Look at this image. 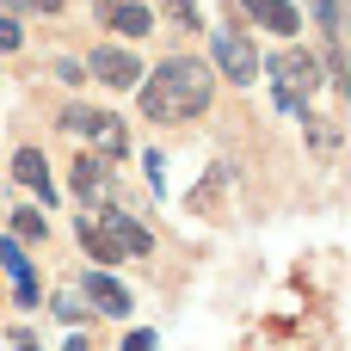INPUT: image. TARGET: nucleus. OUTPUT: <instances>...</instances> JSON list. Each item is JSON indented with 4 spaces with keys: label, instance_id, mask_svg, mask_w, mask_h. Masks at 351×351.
<instances>
[{
    "label": "nucleus",
    "instance_id": "f257e3e1",
    "mask_svg": "<svg viewBox=\"0 0 351 351\" xmlns=\"http://www.w3.org/2000/svg\"><path fill=\"white\" fill-rule=\"evenodd\" d=\"M210 93H216V74L197 56H167L142 80V117H154V123H191V117L210 111Z\"/></svg>",
    "mask_w": 351,
    "mask_h": 351
},
{
    "label": "nucleus",
    "instance_id": "f03ea898",
    "mask_svg": "<svg viewBox=\"0 0 351 351\" xmlns=\"http://www.w3.org/2000/svg\"><path fill=\"white\" fill-rule=\"evenodd\" d=\"M271 80H278V105L284 111H302L308 93H315V80H321V68H315L308 49H278L271 56Z\"/></svg>",
    "mask_w": 351,
    "mask_h": 351
},
{
    "label": "nucleus",
    "instance_id": "7ed1b4c3",
    "mask_svg": "<svg viewBox=\"0 0 351 351\" xmlns=\"http://www.w3.org/2000/svg\"><path fill=\"white\" fill-rule=\"evenodd\" d=\"M210 56H216V68H222L234 86H253L259 56H253V43H247L241 31H210Z\"/></svg>",
    "mask_w": 351,
    "mask_h": 351
},
{
    "label": "nucleus",
    "instance_id": "20e7f679",
    "mask_svg": "<svg viewBox=\"0 0 351 351\" xmlns=\"http://www.w3.org/2000/svg\"><path fill=\"white\" fill-rule=\"evenodd\" d=\"M62 130H80V136H99L105 154H123V123L111 111H93V105H68L62 111Z\"/></svg>",
    "mask_w": 351,
    "mask_h": 351
},
{
    "label": "nucleus",
    "instance_id": "39448f33",
    "mask_svg": "<svg viewBox=\"0 0 351 351\" xmlns=\"http://www.w3.org/2000/svg\"><path fill=\"white\" fill-rule=\"evenodd\" d=\"M93 222H99V228L111 234V247H117V253H130V259H142V253H154V234H148L142 222H130V216H123L117 204H105V210H99Z\"/></svg>",
    "mask_w": 351,
    "mask_h": 351
},
{
    "label": "nucleus",
    "instance_id": "423d86ee",
    "mask_svg": "<svg viewBox=\"0 0 351 351\" xmlns=\"http://www.w3.org/2000/svg\"><path fill=\"white\" fill-rule=\"evenodd\" d=\"M99 19H105L111 31H123V37H148V31H154V12H148L142 0H99Z\"/></svg>",
    "mask_w": 351,
    "mask_h": 351
},
{
    "label": "nucleus",
    "instance_id": "0eeeda50",
    "mask_svg": "<svg viewBox=\"0 0 351 351\" xmlns=\"http://www.w3.org/2000/svg\"><path fill=\"white\" fill-rule=\"evenodd\" d=\"M93 74H99L105 86H136V80H142V62H136L130 49H93Z\"/></svg>",
    "mask_w": 351,
    "mask_h": 351
},
{
    "label": "nucleus",
    "instance_id": "6e6552de",
    "mask_svg": "<svg viewBox=\"0 0 351 351\" xmlns=\"http://www.w3.org/2000/svg\"><path fill=\"white\" fill-rule=\"evenodd\" d=\"M12 179H19L25 191H37L43 204H56V179H49V167H43L37 148H19V154H12Z\"/></svg>",
    "mask_w": 351,
    "mask_h": 351
},
{
    "label": "nucleus",
    "instance_id": "1a4fd4ad",
    "mask_svg": "<svg viewBox=\"0 0 351 351\" xmlns=\"http://www.w3.org/2000/svg\"><path fill=\"white\" fill-rule=\"evenodd\" d=\"M86 302H93L99 315H111V321H117V315H130V290H123L111 271H86Z\"/></svg>",
    "mask_w": 351,
    "mask_h": 351
},
{
    "label": "nucleus",
    "instance_id": "9d476101",
    "mask_svg": "<svg viewBox=\"0 0 351 351\" xmlns=\"http://www.w3.org/2000/svg\"><path fill=\"white\" fill-rule=\"evenodd\" d=\"M265 31H278V37H296L302 31V6H290V0H241Z\"/></svg>",
    "mask_w": 351,
    "mask_h": 351
},
{
    "label": "nucleus",
    "instance_id": "9b49d317",
    "mask_svg": "<svg viewBox=\"0 0 351 351\" xmlns=\"http://www.w3.org/2000/svg\"><path fill=\"white\" fill-rule=\"evenodd\" d=\"M80 247H86V253H93V259H99V265H117V259H123V253H117V247H111V234H105V228H99V222H93V216H86V222H80Z\"/></svg>",
    "mask_w": 351,
    "mask_h": 351
},
{
    "label": "nucleus",
    "instance_id": "f8f14e48",
    "mask_svg": "<svg viewBox=\"0 0 351 351\" xmlns=\"http://www.w3.org/2000/svg\"><path fill=\"white\" fill-rule=\"evenodd\" d=\"M99 185H105L99 154H80V160H74V191H80V197H99Z\"/></svg>",
    "mask_w": 351,
    "mask_h": 351
},
{
    "label": "nucleus",
    "instance_id": "ddd939ff",
    "mask_svg": "<svg viewBox=\"0 0 351 351\" xmlns=\"http://www.w3.org/2000/svg\"><path fill=\"white\" fill-rule=\"evenodd\" d=\"M12 234H19V241H43V234H49V222H43L37 210H12Z\"/></svg>",
    "mask_w": 351,
    "mask_h": 351
},
{
    "label": "nucleus",
    "instance_id": "4468645a",
    "mask_svg": "<svg viewBox=\"0 0 351 351\" xmlns=\"http://www.w3.org/2000/svg\"><path fill=\"white\" fill-rule=\"evenodd\" d=\"M167 6H173V19H179V25H185V31H197V25H204V12H197V6H191V0H167Z\"/></svg>",
    "mask_w": 351,
    "mask_h": 351
},
{
    "label": "nucleus",
    "instance_id": "2eb2a0df",
    "mask_svg": "<svg viewBox=\"0 0 351 351\" xmlns=\"http://www.w3.org/2000/svg\"><path fill=\"white\" fill-rule=\"evenodd\" d=\"M308 6H315V19H321L327 31H339V0H308Z\"/></svg>",
    "mask_w": 351,
    "mask_h": 351
},
{
    "label": "nucleus",
    "instance_id": "dca6fc26",
    "mask_svg": "<svg viewBox=\"0 0 351 351\" xmlns=\"http://www.w3.org/2000/svg\"><path fill=\"white\" fill-rule=\"evenodd\" d=\"M6 12H62V0H6Z\"/></svg>",
    "mask_w": 351,
    "mask_h": 351
},
{
    "label": "nucleus",
    "instance_id": "f3484780",
    "mask_svg": "<svg viewBox=\"0 0 351 351\" xmlns=\"http://www.w3.org/2000/svg\"><path fill=\"white\" fill-rule=\"evenodd\" d=\"M0 49H19V19L0 12Z\"/></svg>",
    "mask_w": 351,
    "mask_h": 351
},
{
    "label": "nucleus",
    "instance_id": "a211bd4d",
    "mask_svg": "<svg viewBox=\"0 0 351 351\" xmlns=\"http://www.w3.org/2000/svg\"><path fill=\"white\" fill-rule=\"evenodd\" d=\"M123 351H154V333H130V339H123Z\"/></svg>",
    "mask_w": 351,
    "mask_h": 351
}]
</instances>
